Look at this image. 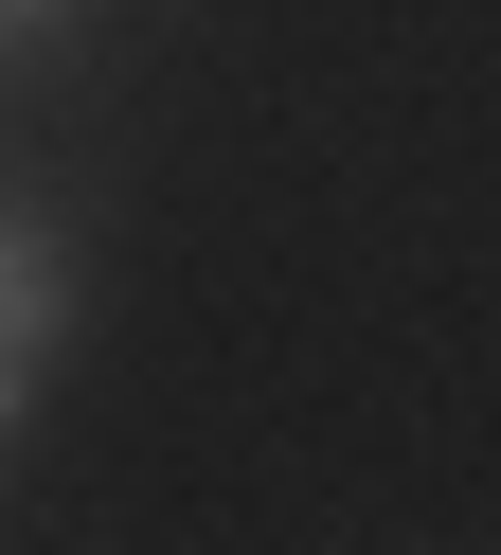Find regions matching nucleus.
<instances>
[{"label":"nucleus","mask_w":501,"mask_h":555,"mask_svg":"<svg viewBox=\"0 0 501 555\" xmlns=\"http://www.w3.org/2000/svg\"><path fill=\"white\" fill-rule=\"evenodd\" d=\"M54 323H72V269H54V233L0 197V430H18V395H36V359H54Z\"/></svg>","instance_id":"obj_1"},{"label":"nucleus","mask_w":501,"mask_h":555,"mask_svg":"<svg viewBox=\"0 0 501 555\" xmlns=\"http://www.w3.org/2000/svg\"><path fill=\"white\" fill-rule=\"evenodd\" d=\"M54 18H72V0H0V54H36V37H54Z\"/></svg>","instance_id":"obj_2"}]
</instances>
